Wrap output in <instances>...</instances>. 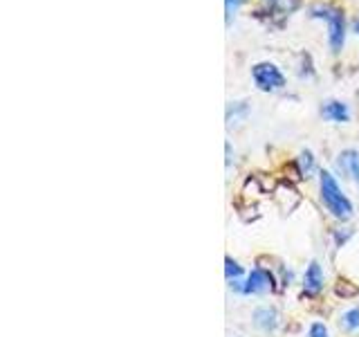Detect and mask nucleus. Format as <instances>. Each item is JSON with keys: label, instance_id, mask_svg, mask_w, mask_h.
Here are the masks:
<instances>
[{"label": "nucleus", "instance_id": "obj_10", "mask_svg": "<svg viewBox=\"0 0 359 337\" xmlns=\"http://www.w3.org/2000/svg\"><path fill=\"white\" fill-rule=\"evenodd\" d=\"M247 113H250V106L245 101H232L227 108V126H234V124H241L245 122Z\"/></svg>", "mask_w": 359, "mask_h": 337}, {"label": "nucleus", "instance_id": "obj_13", "mask_svg": "<svg viewBox=\"0 0 359 337\" xmlns=\"http://www.w3.org/2000/svg\"><path fill=\"white\" fill-rule=\"evenodd\" d=\"M341 328L346 333H355L359 328V308H350L341 315Z\"/></svg>", "mask_w": 359, "mask_h": 337}, {"label": "nucleus", "instance_id": "obj_5", "mask_svg": "<svg viewBox=\"0 0 359 337\" xmlns=\"http://www.w3.org/2000/svg\"><path fill=\"white\" fill-rule=\"evenodd\" d=\"M323 290V268L319 261H310L303 274V294L305 297H317Z\"/></svg>", "mask_w": 359, "mask_h": 337}, {"label": "nucleus", "instance_id": "obj_11", "mask_svg": "<svg viewBox=\"0 0 359 337\" xmlns=\"http://www.w3.org/2000/svg\"><path fill=\"white\" fill-rule=\"evenodd\" d=\"M296 166L301 171V178H312L314 171H317V162H314V153L312 151H301V155L296 160Z\"/></svg>", "mask_w": 359, "mask_h": 337}, {"label": "nucleus", "instance_id": "obj_18", "mask_svg": "<svg viewBox=\"0 0 359 337\" xmlns=\"http://www.w3.org/2000/svg\"><path fill=\"white\" fill-rule=\"evenodd\" d=\"M357 187H359V184H357Z\"/></svg>", "mask_w": 359, "mask_h": 337}, {"label": "nucleus", "instance_id": "obj_2", "mask_svg": "<svg viewBox=\"0 0 359 337\" xmlns=\"http://www.w3.org/2000/svg\"><path fill=\"white\" fill-rule=\"evenodd\" d=\"M307 14H310V19H321L326 21L328 25V45L332 52H341L344 50V43H346V16L341 10H337V7L332 5H312L310 10H307Z\"/></svg>", "mask_w": 359, "mask_h": 337}, {"label": "nucleus", "instance_id": "obj_1", "mask_svg": "<svg viewBox=\"0 0 359 337\" xmlns=\"http://www.w3.org/2000/svg\"><path fill=\"white\" fill-rule=\"evenodd\" d=\"M319 193H321L323 207H326L337 221L346 223L353 218V212H355L353 202H350V198L344 193V189H341V184L337 182L335 175L326 171V168L319 173Z\"/></svg>", "mask_w": 359, "mask_h": 337}, {"label": "nucleus", "instance_id": "obj_15", "mask_svg": "<svg viewBox=\"0 0 359 337\" xmlns=\"http://www.w3.org/2000/svg\"><path fill=\"white\" fill-rule=\"evenodd\" d=\"M307 337H330V331L323 322H312L307 328Z\"/></svg>", "mask_w": 359, "mask_h": 337}, {"label": "nucleus", "instance_id": "obj_4", "mask_svg": "<svg viewBox=\"0 0 359 337\" xmlns=\"http://www.w3.org/2000/svg\"><path fill=\"white\" fill-rule=\"evenodd\" d=\"M276 292V279L270 270H263V268H254L247 279L243 281V294H263V292Z\"/></svg>", "mask_w": 359, "mask_h": 337}, {"label": "nucleus", "instance_id": "obj_14", "mask_svg": "<svg viewBox=\"0 0 359 337\" xmlns=\"http://www.w3.org/2000/svg\"><path fill=\"white\" fill-rule=\"evenodd\" d=\"M243 0H225V21L227 25H232V19L238 14V10H241Z\"/></svg>", "mask_w": 359, "mask_h": 337}, {"label": "nucleus", "instance_id": "obj_12", "mask_svg": "<svg viewBox=\"0 0 359 337\" xmlns=\"http://www.w3.org/2000/svg\"><path fill=\"white\" fill-rule=\"evenodd\" d=\"M243 274H245V268L238 263V261H234L232 257H225V276H227V281L229 283L238 281Z\"/></svg>", "mask_w": 359, "mask_h": 337}, {"label": "nucleus", "instance_id": "obj_6", "mask_svg": "<svg viewBox=\"0 0 359 337\" xmlns=\"http://www.w3.org/2000/svg\"><path fill=\"white\" fill-rule=\"evenodd\" d=\"M335 164H337V171L344 175V178L355 180L359 184V153L355 149L341 151V153L337 155V160H335Z\"/></svg>", "mask_w": 359, "mask_h": 337}, {"label": "nucleus", "instance_id": "obj_8", "mask_svg": "<svg viewBox=\"0 0 359 337\" xmlns=\"http://www.w3.org/2000/svg\"><path fill=\"white\" fill-rule=\"evenodd\" d=\"M321 117L332 124H346L350 120V108H348V104H344V101H339V99H328V101H323V106H321Z\"/></svg>", "mask_w": 359, "mask_h": 337}, {"label": "nucleus", "instance_id": "obj_3", "mask_svg": "<svg viewBox=\"0 0 359 337\" xmlns=\"http://www.w3.org/2000/svg\"><path fill=\"white\" fill-rule=\"evenodd\" d=\"M252 79L256 83V88L263 92H276L281 88H285V74L281 72V67L276 63L261 61L252 67Z\"/></svg>", "mask_w": 359, "mask_h": 337}, {"label": "nucleus", "instance_id": "obj_16", "mask_svg": "<svg viewBox=\"0 0 359 337\" xmlns=\"http://www.w3.org/2000/svg\"><path fill=\"white\" fill-rule=\"evenodd\" d=\"M350 236H353V230H350V227H344V230H337V232H335V248H344Z\"/></svg>", "mask_w": 359, "mask_h": 337}, {"label": "nucleus", "instance_id": "obj_17", "mask_svg": "<svg viewBox=\"0 0 359 337\" xmlns=\"http://www.w3.org/2000/svg\"><path fill=\"white\" fill-rule=\"evenodd\" d=\"M355 32L359 34V21H355Z\"/></svg>", "mask_w": 359, "mask_h": 337}, {"label": "nucleus", "instance_id": "obj_7", "mask_svg": "<svg viewBox=\"0 0 359 337\" xmlns=\"http://www.w3.org/2000/svg\"><path fill=\"white\" fill-rule=\"evenodd\" d=\"M252 322L263 333H274L279 328V324H281V315H279V310L274 306H261V308L254 310Z\"/></svg>", "mask_w": 359, "mask_h": 337}, {"label": "nucleus", "instance_id": "obj_9", "mask_svg": "<svg viewBox=\"0 0 359 337\" xmlns=\"http://www.w3.org/2000/svg\"><path fill=\"white\" fill-rule=\"evenodd\" d=\"M332 292H335V297H339V299H355V297H359V285L346 279V276H339L335 281Z\"/></svg>", "mask_w": 359, "mask_h": 337}]
</instances>
